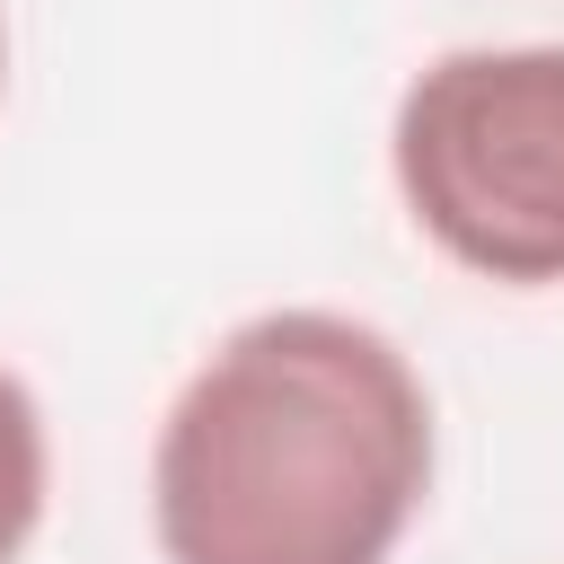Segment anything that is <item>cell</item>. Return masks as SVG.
<instances>
[{"mask_svg": "<svg viewBox=\"0 0 564 564\" xmlns=\"http://www.w3.org/2000/svg\"><path fill=\"white\" fill-rule=\"evenodd\" d=\"M432 388L344 308L238 317L150 441L159 564H388L432 502Z\"/></svg>", "mask_w": 564, "mask_h": 564, "instance_id": "1", "label": "cell"}, {"mask_svg": "<svg viewBox=\"0 0 564 564\" xmlns=\"http://www.w3.org/2000/svg\"><path fill=\"white\" fill-rule=\"evenodd\" d=\"M405 220L476 282H564V44L432 53L388 115Z\"/></svg>", "mask_w": 564, "mask_h": 564, "instance_id": "2", "label": "cell"}, {"mask_svg": "<svg viewBox=\"0 0 564 564\" xmlns=\"http://www.w3.org/2000/svg\"><path fill=\"white\" fill-rule=\"evenodd\" d=\"M53 502V441H44V405L35 388L0 361V564H18L44 529Z\"/></svg>", "mask_w": 564, "mask_h": 564, "instance_id": "3", "label": "cell"}, {"mask_svg": "<svg viewBox=\"0 0 564 564\" xmlns=\"http://www.w3.org/2000/svg\"><path fill=\"white\" fill-rule=\"evenodd\" d=\"M0 97H9V18H0Z\"/></svg>", "mask_w": 564, "mask_h": 564, "instance_id": "4", "label": "cell"}]
</instances>
